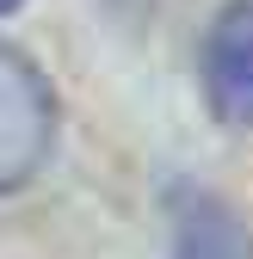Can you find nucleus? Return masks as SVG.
<instances>
[{"instance_id":"nucleus-1","label":"nucleus","mask_w":253,"mask_h":259,"mask_svg":"<svg viewBox=\"0 0 253 259\" xmlns=\"http://www.w3.org/2000/svg\"><path fill=\"white\" fill-rule=\"evenodd\" d=\"M50 130H56L50 80L31 68L13 44H0V191L25 185L44 167Z\"/></svg>"},{"instance_id":"nucleus-2","label":"nucleus","mask_w":253,"mask_h":259,"mask_svg":"<svg viewBox=\"0 0 253 259\" xmlns=\"http://www.w3.org/2000/svg\"><path fill=\"white\" fill-rule=\"evenodd\" d=\"M204 93L223 123H253V0H229L204 37Z\"/></svg>"},{"instance_id":"nucleus-3","label":"nucleus","mask_w":253,"mask_h":259,"mask_svg":"<svg viewBox=\"0 0 253 259\" xmlns=\"http://www.w3.org/2000/svg\"><path fill=\"white\" fill-rule=\"evenodd\" d=\"M13 7H19V0H0V13H13Z\"/></svg>"}]
</instances>
